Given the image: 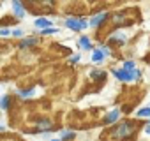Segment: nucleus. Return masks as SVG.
<instances>
[{"mask_svg":"<svg viewBox=\"0 0 150 141\" xmlns=\"http://www.w3.org/2000/svg\"><path fill=\"white\" fill-rule=\"evenodd\" d=\"M65 27L71 28V30H83V28H87V21H85V20L69 18V20H65Z\"/></svg>","mask_w":150,"mask_h":141,"instance_id":"3","label":"nucleus"},{"mask_svg":"<svg viewBox=\"0 0 150 141\" xmlns=\"http://www.w3.org/2000/svg\"><path fill=\"white\" fill-rule=\"evenodd\" d=\"M106 18H108V14H99V16H94V18H92V21H90V25H92V27H97V25H101Z\"/></svg>","mask_w":150,"mask_h":141,"instance_id":"6","label":"nucleus"},{"mask_svg":"<svg viewBox=\"0 0 150 141\" xmlns=\"http://www.w3.org/2000/svg\"><path fill=\"white\" fill-rule=\"evenodd\" d=\"M113 74L120 81H134L136 78H139V70L138 69H134V70H120V69H117V70H113Z\"/></svg>","mask_w":150,"mask_h":141,"instance_id":"2","label":"nucleus"},{"mask_svg":"<svg viewBox=\"0 0 150 141\" xmlns=\"http://www.w3.org/2000/svg\"><path fill=\"white\" fill-rule=\"evenodd\" d=\"M0 34H2V35H9V30L7 28H2V30H0Z\"/></svg>","mask_w":150,"mask_h":141,"instance_id":"17","label":"nucleus"},{"mask_svg":"<svg viewBox=\"0 0 150 141\" xmlns=\"http://www.w3.org/2000/svg\"><path fill=\"white\" fill-rule=\"evenodd\" d=\"M57 32V28H46V30H42V34H55Z\"/></svg>","mask_w":150,"mask_h":141,"instance_id":"15","label":"nucleus"},{"mask_svg":"<svg viewBox=\"0 0 150 141\" xmlns=\"http://www.w3.org/2000/svg\"><path fill=\"white\" fill-rule=\"evenodd\" d=\"M136 67H134V62H124V70H134Z\"/></svg>","mask_w":150,"mask_h":141,"instance_id":"12","label":"nucleus"},{"mask_svg":"<svg viewBox=\"0 0 150 141\" xmlns=\"http://www.w3.org/2000/svg\"><path fill=\"white\" fill-rule=\"evenodd\" d=\"M35 27H39V28H42V27H51V21L50 20H46V18H37L35 20Z\"/></svg>","mask_w":150,"mask_h":141,"instance_id":"7","label":"nucleus"},{"mask_svg":"<svg viewBox=\"0 0 150 141\" xmlns=\"http://www.w3.org/2000/svg\"><path fill=\"white\" fill-rule=\"evenodd\" d=\"M7 106H9V97H4L2 99V109H7Z\"/></svg>","mask_w":150,"mask_h":141,"instance_id":"14","label":"nucleus"},{"mask_svg":"<svg viewBox=\"0 0 150 141\" xmlns=\"http://www.w3.org/2000/svg\"><path fill=\"white\" fill-rule=\"evenodd\" d=\"M145 132H146V134H150V122L146 123V127H145Z\"/></svg>","mask_w":150,"mask_h":141,"instance_id":"18","label":"nucleus"},{"mask_svg":"<svg viewBox=\"0 0 150 141\" xmlns=\"http://www.w3.org/2000/svg\"><path fill=\"white\" fill-rule=\"evenodd\" d=\"M92 62H96V63L104 62V51H103V49H96V51L92 53Z\"/></svg>","mask_w":150,"mask_h":141,"instance_id":"5","label":"nucleus"},{"mask_svg":"<svg viewBox=\"0 0 150 141\" xmlns=\"http://www.w3.org/2000/svg\"><path fill=\"white\" fill-rule=\"evenodd\" d=\"M34 94V88H30V90H25V92H20V95H23V97H28V95H32Z\"/></svg>","mask_w":150,"mask_h":141,"instance_id":"13","label":"nucleus"},{"mask_svg":"<svg viewBox=\"0 0 150 141\" xmlns=\"http://www.w3.org/2000/svg\"><path fill=\"white\" fill-rule=\"evenodd\" d=\"M80 46H81L83 49H90V41H88V37H80Z\"/></svg>","mask_w":150,"mask_h":141,"instance_id":"10","label":"nucleus"},{"mask_svg":"<svg viewBox=\"0 0 150 141\" xmlns=\"http://www.w3.org/2000/svg\"><path fill=\"white\" fill-rule=\"evenodd\" d=\"M51 141H53V139H51Z\"/></svg>","mask_w":150,"mask_h":141,"instance_id":"19","label":"nucleus"},{"mask_svg":"<svg viewBox=\"0 0 150 141\" xmlns=\"http://www.w3.org/2000/svg\"><path fill=\"white\" fill-rule=\"evenodd\" d=\"M37 42V39L35 37H30V39H25V41H21V48H27V46H34Z\"/></svg>","mask_w":150,"mask_h":141,"instance_id":"9","label":"nucleus"},{"mask_svg":"<svg viewBox=\"0 0 150 141\" xmlns=\"http://www.w3.org/2000/svg\"><path fill=\"white\" fill-rule=\"evenodd\" d=\"M138 116H141V118L150 116V108H141V109L138 111Z\"/></svg>","mask_w":150,"mask_h":141,"instance_id":"11","label":"nucleus"},{"mask_svg":"<svg viewBox=\"0 0 150 141\" xmlns=\"http://www.w3.org/2000/svg\"><path fill=\"white\" fill-rule=\"evenodd\" d=\"M13 9H14V14L18 18H23L25 16V11H23V7L20 4V0H13Z\"/></svg>","mask_w":150,"mask_h":141,"instance_id":"4","label":"nucleus"},{"mask_svg":"<svg viewBox=\"0 0 150 141\" xmlns=\"http://www.w3.org/2000/svg\"><path fill=\"white\" fill-rule=\"evenodd\" d=\"M117 118H118V111H117V109H113L111 113H108V116H106L104 123H111V122H115Z\"/></svg>","mask_w":150,"mask_h":141,"instance_id":"8","label":"nucleus"},{"mask_svg":"<svg viewBox=\"0 0 150 141\" xmlns=\"http://www.w3.org/2000/svg\"><path fill=\"white\" fill-rule=\"evenodd\" d=\"M21 34H23V32H21V30H14V32H13V35H14V37H20V35H21Z\"/></svg>","mask_w":150,"mask_h":141,"instance_id":"16","label":"nucleus"},{"mask_svg":"<svg viewBox=\"0 0 150 141\" xmlns=\"http://www.w3.org/2000/svg\"><path fill=\"white\" fill-rule=\"evenodd\" d=\"M136 130V122H122L118 127H115V130H111V137L113 139H127L132 132Z\"/></svg>","mask_w":150,"mask_h":141,"instance_id":"1","label":"nucleus"}]
</instances>
